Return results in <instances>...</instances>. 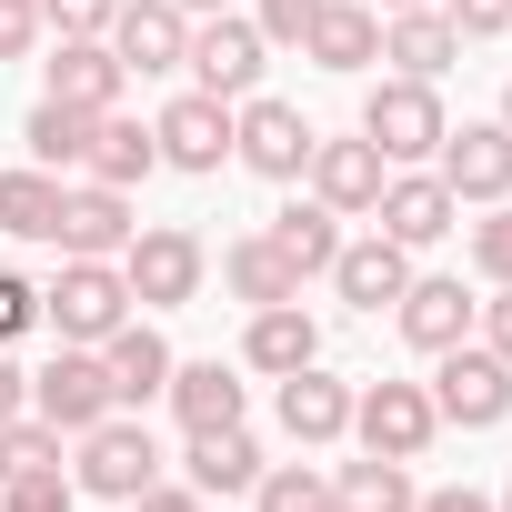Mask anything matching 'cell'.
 <instances>
[{"mask_svg": "<svg viewBox=\"0 0 512 512\" xmlns=\"http://www.w3.org/2000/svg\"><path fill=\"white\" fill-rule=\"evenodd\" d=\"M41 322H51L61 342L101 352V342L131 322V282H121V262H81V251H61V282L41 292Z\"/></svg>", "mask_w": 512, "mask_h": 512, "instance_id": "cell-1", "label": "cell"}, {"mask_svg": "<svg viewBox=\"0 0 512 512\" xmlns=\"http://www.w3.org/2000/svg\"><path fill=\"white\" fill-rule=\"evenodd\" d=\"M442 131H452V121H442V91H432V81H402V71H392V81L362 91V141H372L382 161H432Z\"/></svg>", "mask_w": 512, "mask_h": 512, "instance_id": "cell-2", "label": "cell"}, {"mask_svg": "<svg viewBox=\"0 0 512 512\" xmlns=\"http://www.w3.org/2000/svg\"><path fill=\"white\" fill-rule=\"evenodd\" d=\"M201 272H211V251H201L181 221H151V231L121 241V282H131V302H151V312H181V302L201 292Z\"/></svg>", "mask_w": 512, "mask_h": 512, "instance_id": "cell-3", "label": "cell"}, {"mask_svg": "<svg viewBox=\"0 0 512 512\" xmlns=\"http://www.w3.org/2000/svg\"><path fill=\"white\" fill-rule=\"evenodd\" d=\"M442 372L422 382L432 392V412L442 422H462V432H492L502 412H512V362L502 352H482V342H452V352H432Z\"/></svg>", "mask_w": 512, "mask_h": 512, "instance_id": "cell-4", "label": "cell"}, {"mask_svg": "<svg viewBox=\"0 0 512 512\" xmlns=\"http://www.w3.org/2000/svg\"><path fill=\"white\" fill-rule=\"evenodd\" d=\"M31 412L51 422V432H91V422H111L121 402H111V372H101V352H81V342H61L41 372H31Z\"/></svg>", "mask_w": 512, "mask_h": 512, "instance_id": "cell-5", "label": "cell"}, {"mask_svg": "<svg viewBox=\"0 0 512 512\" xmlns=\"http://www.w3.org/2000/svg\"><path fill=\"white\" fill-rule=\"evenodd\" d=\"M352 432H362V452H382V462H422L432 432H442V412H432L422 382H362V392H352Z\"/></svg>", "mask_w": 512, "mask_h": 512, "instance_id": "cell-6", "label": "cell"}, {"mask_svg": "<svg viewBox=\"0 0 512 512\" xmlns=\"http://www.w3.org/2000/svg\"><path fill=\"white\" fill-rule=\"evenodd\" d=\"M71 482H81V492H101V502L151 492V482H161V442H151V422H131V412L91 422V432H81V472H71Z\"/></svg>", "mask_w": 512, "mask_h": 512, "instance_id": "cell-7", "label": "cell"}, {"mask_svg": "<svg viewBox=\"0 0 512 512\" xmlns=\"http://www.w3.org/2000/svg\"><path fill=\"white\" fill-rule=\"evenodd\" d=\"M312 141H322V131H312L292 101H262V91H251V101L231 111V161L262 171V181H302V171H312Z\"/></svg>", "mask_w": 512, "mask_h": 512, "instance_id": "cell-8", "label": "cell"}, {"mask_svg": "<svg viewBox=\"0 0 512 512\" xmlns=\"http://www.w3.org/2000/svg\"><path fill=\"white\" fill-rule=\"evenodd\" d=\"M262 31H251L241 11H211V21H191V51H181V71H191V91H211V101H251V81H262Z\"/></svg>", "mask_w": 512, "mask_h": 512, "instance_id": "cell-9", "label": "cell"}, {"mask_svg": "<svg viewBox=\"0 0 512 512\" xmlns=\"http://www.w3.org/2000/svg\"><path fill=\"white\" fill-rule=\"evenodd\" d=\"M101 41H111V61H121L131 81H161V71H181V51H191V11H181V0H121Z\"/></svg>", "mask_w": 512, "mask_h": 512, "instance_id": "cell-10", "label": "cell"}, {"mask_svg": "<svg viewBox=\"0 0 512 512\" xmlns=\"http://www.w3.org/2000/svg\"><path fill=\"white\" fill-rule=\"evenodd\" d=\"M432 171L452 181V201H512V131L502 121H462V131H442V151H432Z\"/></svg>", "mask_w": 512, "mask_h": 512, "instance_id": "cell-11", "label": "cell"}, {"mask_svg": "<svg viewBox=\"0 0 512 512\" xmlns=\"http://www.w3.org/2000/svg\"><path fill=\"white\" fill-rule=\"evenodd\" d=\"M452 221H462V201H452V181H442V171H402V181H382V201H372V231H382V241H402V251L442 241Z\"/></svg>", "mask_w": 512, "mask_h": 512, "instance_id": "cell-12", "label": "cell"}, {"mask_svg": "<svg viewBox=\"0 0 512 512\" xmlns=\"http://www.w3.org/2000/svg\"><path fill=\"white\" fill-rule=\"evenodd\" d=\"M131 231H141V221H131V191H111V181L61 191V221H51L61 251H81V262H121V241H131Z\"/></svg>", "mask_w": 512, "mask_h": 512, "instance_id": "cell-13", "label": "cell"}, {"mask_svg": "<svg viewBox=\"0 0 512 512\" xmlns=\"http://www.w3.org/2000/svg\"><path fill=\"white\" fill-rule=\"evenodd\" d=\"M151 141H161V161H171V171H221V161H231V101L181 91V101L151 121Z\"/></svg>", "mask_w": 512, "mask_h": 512, "instance_id": "cell-14", "label": "cell"}, {"mask_svg": "<svg viewBox=\"0 0 512 512\" xmlns=\"http://www.w3.org/2000/svg\"><path fill=\"white\" fill-rule=\"evenodd\" d=\"M382 181H392V161L372 141H312V201H332L342 221H372Z\"/></svg>", "mask_w": 512, "mask_h": 512, "instance_id": "cell-15", "label": "cell"}, {"mask_svg": "<svg viewBox=\"0 0 512 512\" xmlns=\"http://www.w3.org/2000/svg\"><path fill=\"white\" fill-rule=\"evenodd\" d=\"M392 322H402V342H412V352H452V342H472L482 302H472L462 282H442V272H432V282L412 272V292L392 302Z\"/></svg>", "mask_w": 512, "mask_h": 512, "instance_id": "cell-16", "label": "cell"}, {"mask_svg": "<svg viewBox=\"0 0 512 512\" xmlns=\"http://www.w3.org/2000/svg\"><path fill=\"white\" fill-rule=\"evenodd\" d=\"M332 292H342L352 312H392V302L412 292V251L382 241V231H372V241H342V251H332Z\"/></svg>", "mask_w": 512, "mask_h": 512, "instance_id": "cell-17", "label": "cell"}, {"mask_svg": "<svg viewBox=\"0 0 512 512\" xmlns=\"http://www.w3.org/2000/svg\"><path fill=\"white\" fill-rule=\"evenodd\" d=\"M282 432H292L302 452H322V442H342V432H352V382H332L322 362H302V372H282Z\"/></svg>", "mask_w": 512, "mask_h": 512, "instance_id": "cell-18", "label": "cell"}, {"mask_svg": "<svg viewBox=\"0 0 512 512\" xmlns=\"http://www.w3.org/2000/svg\"><path fill=\"white\" fill-rule=\"evenodd\" d=\"M382 61H392L402 81H442V71L462 61V31L432 11V0H422V11H382Z\"/></svg>", "mask_w": 512, "mask_h": 512, "instance_id": "cell-19", "label": "cell"}, {"mask_svg": "<svg viewBox=\"0 0 512 512\" xmlns=\"http://www.w3.org/2000/svg\"><path fill=\"white\" fill-rule=\"evenodd\" d=\"M101 372H111V402L131 412V402H161L171 392V342L151 332V322H121L111 342H101Z\"/></svg>", "mask_w": 512, "mask_h": 512, "instance_id": "cell-20", "label": "cell"}, {"mask_svg": "<svg viewBox=\"0 0 512 512\" xmlns=\"http://www.w3.org/2000/svg\"><path fill=\"white\" fill-rule=\"evenodd\" d=\"M241 362L251 372H302V362H322V322L302 312V302H272V312H251V332H241Z\"/></svg>", "mask_w": 512, "mask_h": 512, "instance_id": "cell-21", "label": "cell"}, {"mask_svg": "<svg viewBox=\"0 0 512 512\" xmlns=\"http://www.w3.org/2000/svg\"><path fill=\"white\" fill-rule=\"evenodd\" d=\"M302 61H322V71H372V61H382V11H372V0H322Z\"/></svg>", "mask_w": 512, "mask_h": 512, "instance_id": "cell-22", "label": "cell"}, {"mask_svg": "<svg viewBox=\"0 0 512 512\" xmlns=\"http://www.w3.org/2000/svg\"><path fill=\"white\" fill-rule=\"evenodd\" d=\"M221 282H231V302H251V312L302 302V272L282 262V241H272V231H241V241L221 251Z\"/></svg>", "mask_w": 512, "mask_h": 512, "instance_id": "cell-23", "label": "cell"}, {"mask_svg": "<svg viewBox=\"0 0 512 512\" xmlns=\"http://www.w3.org/2000/svg\"><path fill=\"white\" fill-rule=\"evenodd\" d=\"M41 71H51V101H71V111H121V81H131L111 61V41H61Z\"/></svg>", "mask_w": 512, "mask_h": 512, "instance_id": "cell-24", "label": "cell"}, {"mask_svg": "<svg viewBox=\"0 0 512 512\" xmlns=\"http://www.w3.org/2000/svg\"><path fill=\"white\" fill-rule=\"evenodd\" d=\"M161 402L181 412V432H231L241 422V372L231 362H171V392Z\"/></svg>", "mask_w": 512, "mask_h": 512, "instance_id": "cell-25", "label": "cell"}, {"mask_svg": "<svg viewBox=\"0 0 512 512\" xmlns=\"http://www.w3.org/2000/svg\"><path fill=\"white\" fill-rule=\"evenodd\" d=\"M181 472H191V492H201V502L251 492V482H262V442H251L241 422H231V432H191V462H181Z\"/></svg>", "mask_w": 512, "mask_h": 512, "instance_id": "cell-26", "label": "cell"}, {"mask_svg": "<svg viewBox=\"0 0 512 512\" xmlns=\"http://www.w3.org/2000/svg\"><path fill=\"white\" fill-rule=\"evenodd\" d=\"M81 171H91V181H111V191H131V181H151V171H161V141H151L141 121L101 111V121H91V151H81Z\"/></svg>", "mask_w": 512, "mask_h": 512, "instance_id": "cell-27", "label": "cell"}, {"mask_svg": "<svg viewBox=\"0 0 512 512\" xmlns=\"http://www.w3.org/2000/svg\"><path fill=\"white\" fill-rule=\"evenodd\" d=\"M272 241H282V262L312 282V272H332V251H342V211L332 201H282L272 211Z\"/></svg>", "mask_w": 512, "mask_h": 512, "instance_id": "cell-28", "label": "cell"}, {"mask_svg": "<svg viewBox=\"0 0 512 512\" xmlns=\"http://www.w3.org/2000/svg\"><path fill=\"white\" fill-rule=\"evenodd\" d=\"M422 492H412V462H382V452H362V462H342V482H332V512H412Z\"/></svg>", "mask_w": 512, "mask_h": 512, "instance_id": "cell-29", "label": "cell"}, {"mask_svg": "<svg viewBox=\"0 0 512 512\" xmlns=\"http://www.w3.org/2000/svg\"><path fill=\"white\" fill-rule=\"evenodd\" d=\"M91 121H101V111H71V101H51V91H41V111L21 121V141H31V161H41V171H81Z\"/></svg>", "mask_w": 512, "mask_h": 512, "instance_id": "cell-30", "label": "cell"}, {"mask_svg": "<svg viewBox=\"0 0 512 512\" xmlns=\"http://www.w3.org/2000/svg\"><path fill=\"white\" fill-rule=\"evenodd\" d=\"M51 221H61V181L31 161V171H0V231L11 241H51Z\"/></svg>", "mask_w": 512, "mask_h": 512, "instance_id": "cell-31", "label": "cell"}, {"mask_svg": "<svg viewBox=\"0 0 512 512\" xmlns=\"http://www.w3.org/2000/svg\"><path fill=\"white\" fill-rule=\"evenodd\" d=\"M21 472H61V432L41 412H11L0 422V482H21Z\"/></svg>", "mask_w": 512, "mask_h": 512, "instance_id": "cell-32", "label": "cell"}, {"mask_svg": "<svg viewBox=\"0 0 512 512\" xmlns=\"http://www.w3.org/2000/svg\"><path fill=\"white\" fill-rule=\"evenodd\" d=\"M262 512H332V482L312 472V462H262Z\"/></svg>", "mask_w": 512, "mask_h": 512, "instance_id": "cell-33", "label": "cell"}, {"mask_svg": "<svg viewBox=\"0 0 512 512\" xmlns=\"http://www.w3.org/2000/svg\"><path fill=\"white\" fill-rule=\"evenodd\" d=\"M81 482L71 472H21V482H0V512H71Z\"/></svg>", "mask_w": 512, "mask_h": 512, "instance_id": "cell-34", "label": "cell"}, {"mask_svg": "<svg viewBox=\"0 0 512 512\" xmlns=\"http://www.w3.org/2000/svg\"><path fill=\"white\" fill-rule=\"evenodd\" d=\"M472 272L512 282V201H492V221H472Z\"/></svg>", "mask_w": 512, "mask_h": 512, "instance_id": "cell-35", "label": "cell"}, {"mask_svg": "<svg viewBox=\"0 0 512 512\" xmlns=\"http://www.w3.org/2000/svg\"><path fill=\"white\" fill-rule=\"evenodd\" d=\"M111 11H121V0H41V31H61V41H101Z\"/></svg>", "mask_w": 512, "mask_h": 512, "instance_id": "cell-36", "label": "cell"}, {"mask_svg": "<svg viewBox=\"0 0 512 512\" xmlns=\"http://www.w3.org/2000/svg\"><path fill=\"white\" fill-rule=\"evenodd\" d=\"M312 21H322V0H262V11H251V31H262V41H312Z\"/></svg>", "mask_w": 512, "mask_h": 512, "instance_id": "cell-37", "label": "cell"}, {"mask_svg": "<svg viewBox=\"0 0 512 512\" xmlns=\"http://www.w3.org/2000/svg\"><path fill=\"white\" fill-rule=\"evenodd\" d=\"M41 51V0H0V61H31Z\"/></svg>", "mask_w": 512, "mask_h": 512, "instance_id": "cell-38", "label": "cell"}, {"mask_svg": "<svg viewBox=\"0 0 512 512\" xmlns=\"http://www.w3.org/2000/svg\"><path fill=\"white\" fill-rule=\"evenodd\" d=\"M442 21L462 41H492V31H512V0H442Z\"/></svg>", "mask_w": 512, "mask_h": 512, "instance_id": "cell-39", "label": "cell"}, {"mask_svg": "<svg viewBox=\"0 0 512 512\" xmlns=\"http://www.w3.org/2000/svg\"><path fill=\"white\" fill-rule=\"evenodd\" d=\"M31 322H41V292H31L21 272H0V342H21Z\"/></svg>", "mask_w": 512, "mask_h": 512, "instance_id": "cell-40", "label": "cell"}, {"mask_svg": "<svg viewBox=\"0 0 512 512\" xmlns=\"http://www.w3.org/2000/svg\"><path fill=\"white\" fill-rule=\"evenodd\" d=\"M472 332H482V352H502V362H512V282H492V302H482V322H472Z\"/></svg>", "mask_w": 512, "mask_h": 512, "instance_id": "cell-41", "label": "cell"}, {"mask_svg": "<svg viewBox=\"0 0 512 512\" xmlns=\"http://www.w3.org/2000/svg\"><path fill=\"white\" fill-rule=\"evenodd\" d=\"M131 512H211L191 482H151V492H131Z\"/></svg>", "mask_w": 512, "mask_h": 512, "instance_id": "cell-42", "label": "cell"}, {"mask_svg": "<svg viewBox=\"0 0 512 512\" xmlns=\"http://www.w3.org/2000/svg\"><path fill=\"white\" fill-rule=\"evenodd\" d=\"M412 512H502V502H492V492H472V482H442V492H422Z\"/></svg>", "mask_w": 512, "mask_h": 512, "instance_id": "cell-43", "label": "cell"}, {"mask_svg": "<svg viewBox=\"0 0 512 512\" xmlns=\"http://www.w3.org/2000/svg\"><path fill=\"white\" fill-rule=\"evenodd\" d=\"M11 412H31V372L11 362V342H0V422H11Z\"/></svg>", "mask_w": 512, "mask_h": 512, "instance_id": "cell-44", "label": "cell"}, {"mask_svg": "<svg viewBox=\"0 0 512 512\" xmlns=\"http://www.w3.org/2000/svg\"><path fill=\"white\" fill-rule=\"evenodd\" d=\"M181 11H191V21H211V11H231V0H181Z\"/></svg>", "mask_w": 512, "mask_h": 512, "instance_id": "cell-45", "label": "cell"}, {"mask_svg": "<svg viewBox=\"0 0 512 512\" xmlns=\"http://www.w3.org/2000/svg\"><path fill=\"white\" fill-rule=\"evenodd\" d=\"M372 11H422V0H372Z\"/></svg>", "mask_w": 512, "mask_h": 512, "instance_id": "cell-46", "label": "cell"}, {"mask_svg": "<svg viewBox=\"0 0 512 512\" xmlns=\"http://www.w3.org/2000/svg\"><path fill=\"white\" fill-rule=\"evenodd\" d=\"M502 131H512V81H502Z\"/></svg>", "mask_w": 512, "mask_h": 512, "instance_id": "cell-47", "label": "cell"}, {"mask_svg": "<svg viewBox=\"0 0 512 512\" xmlns=\"http://www.w3.org/2000/svg\"><path fill=\"white\" fill-rule=\"evenodd\" d=\"M502 512H512V492H502Z\"/></svg>", "mask_w": 512, "mask_h": 512, "instance_id": "cell-48", "label": "cell"}]
</instances>
